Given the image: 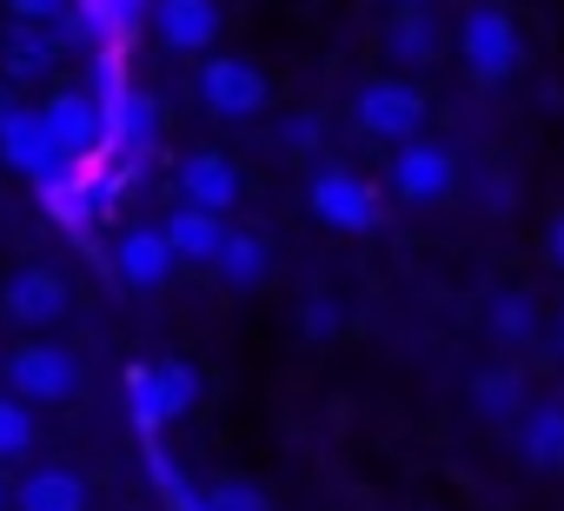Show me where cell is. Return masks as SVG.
<instances>
[{"label":"cell","instance_id":"6da1fadb","mask_svg":"<svg viewBox=\"0 0 564 511\" xmlns=\"http://www.w3.org/2000/svg\"><path fill=\"white\" fill-rule=\"evenodd\" d=\"M193 399H199V372L180 366V359H166V366H133V372H127V405H133V418H140L147 432H160V425H173L180 412H193Z\"/></svg>","mask_w":564,"mask_h":511},{"label":"cell","instance_id":"7a4b0ae2","mask_svg":"<svg viewBox=\"0 0 564 511\" xmlns=\"http://www.w3.org/2000/svg\"><path fill=\"white\" fill-rule=\"evenodd\" d=\"M458 54H465V67H471V80H511V67H518V28H511V14L505 8H491V0H478V8L465 14V28H458Z\"/></svg>","mask_w":564,"mask_h":511},{"label":"cell","instance_id":"3957f363","mask_svg":"<svg viewBox=\"0 0 564 511\" xmlns=\"http://www.w3.org/2000/svg\"><path fill=\"white\" fill-rule=\"evenodd\" d=\"M8 379H14V392H21L28 405H67V399L80 392V359H74L67 346L28 339V346L8 359Z\"/></svg>","mask_w":564,"mask_h":511},{"label":"cell","instance_id":"277c9868","mask_svg":"<svg viewBox=\"0 0 564 511\" xmlns=\"http://www.w3.org/2000/svg\"><path fill=\"white\" fill-rule=\"evenodd\" d=\"M199 100H206V113H219V120H252V113L265 107V74H259L252 61H239V54H213V61L199 67Z\"/></svg>","mask_w":564,"mask_h":511},{"label":"cell","instance_id":"5b68a950","mask_svg":"<svg viewBox=\"0 0 564 511\" xmlns=\"http://www.w3.org/2000/svg\"><path fill=\"white\" fill-rule=\"evenodd\" d=\"M352 113H359V127L372 140H399V146L419 140V127H425V100L405 80H366L359 100H352Z\"/></svg>","mask_w":564,"mask_h":511},{"label":"cell","instance_id":"8992f818","mask_svg":"<svg viewBox=\"0 0 564 511\" xmlns=\"http://www.w3.org/2000/svg\"><path fill=\"white\" fill-rule=\"evenodd\" d=\"M386 180H392V193H399V199H412V206H432V199H445V193H452V180H458V160H452V146L405 140Z\"/></svg>","mask_w":564,"mask_h":511},{"label":"cell","instance_id":"52a82bcc","mask_svg":"<svg viewBox=\"0 0 564 511\" xmlns=\"http://www.w3.org/2000/svg\"><path fill=\"white\" fill-rule=\"evenodd\" d=\"M313 213H319L333 232H366V226H379L372 186H366L359 173H346V166H319V173H313Z\"/></svg>","mask_w":564,"mask_h":511},{"label":"cell","instance_id":"ba28073f","mask_svg":"<svg viewBox=\"0 0 564 511\" xmlns=\"http://www.w3.org/2000/svg\"><path fill=\"white\" fill-rule=\"evenodd\" d=\"M0 153H8V166H21L28 180H61V166H67V153L54 146V133H47V120L41 113H8V127H0Z\"/></svg>","mask_w":564,"mask_h":511},{"label":"cell","instance_id":"9c48e42d","mask_svg":"<svg viewBox=\"0 0 564 511\" xmlns=\"http://www.w3.org/2000/svg\"><path fill=\"white\" fill-rule=\"evenodd\" d=\"M41 120H47V133H54V146H61L67 160H87V153L100 146V133H107V113H100L94 94H54Z\"/></svg>","mask_w":564,"mask_h":511},{"label":"cell","instance_id":"30bf717a","mask_svg":"<svg viewBox=\"0 0 564 511\" xmlns=\"http://www.w3.org/2000/svg\"><path fill=\"white\" fill-rule=\"evenodd\" d=\"M173 239H166V226H133V232H120V280L133 286V293H153V286H166V273H173Z\"/></svg>","mask_w":564,"mask_h":511},{"label":"cell","instance_id":"8fae6325","mask_svg":"<svg viewBox=\"0 0 564 511\" xmlns=\"http://www.w3.org/2000/svg\"><path fill=\"white\" fill-rule=\"evenodd\" d=\"M153 21H160V41L173 54H206L213 34H219V8H213V0H153Z\"/></svg>","mask_w":564,"mask_h":511},{"label":"cell","instance_id":"7c38bea8","mask_svg":"<svg viewBox=\"0 0 564 511\" xmlns=\"http://www.w3.org/2000/svg\"><path fill=\"white\" fill-rule=\"evenodd\" d=\"M0 306H8L21 326H54V319L67 313V286H61V273H47V267H28V273H14V280H8Z\"/></svg>","mask_w":564,"mask_h":511},{"label":"cell","instance_id":"4fadbf2b","mask_svg":"<svg viewBox=\"0 0 564 511\" xmlns=\"http://www.w3.org/2000/svg\"><path fill=\"white\" fill-rule=\"evenodd\" d=\"M180 199L186 206H206V213H226L239 199V166L226 153H186L180 166Z\"/></svg>","mask_w":564,"mask_h":511},{"label":"cell","instance_id":"5bb4252c","mask_svg":"<svg viewBox=\"0 0 564 511\" xmlns=\"http://www.w3.org/2000/svg\"><path fill=\"white\" fill-rule=\"evenodd\" d=\"M87 478L67 471V465H41L14 485V511H87Z\"/></svg>","mask_w":564,"mask_h":511},{"label":"cell","instance_id":"9a60e30c","mask_svg":"<svg viewBox=\"0 0 564 511\" xmlns=\"http://www.w3.org/2000/svg\"><path fill=\"white\" fill-rule=\"evenodd\" d=\"M518 452L538 471H564V405H524L518 418Z\"/></svg>","mask_w":564,"mask_h":511},{"label":"cell","instance_id":"2e32d148","mask_svg":"<svg viewBox=\"0 0 564 511\" xmlns=\"http://www.w3.org/2000/svg\"><path fill=\"white\" fill-rule=\"evenodd\" d=\"M386 47H392V61H405V67H432V61H438V21L412 0V8H399V14H392Z\"/></svg>","mask_w":564,"mask_h":511},{"label":"cell","instance_id":"e0dca14e","mask_svg":"<svg viewBox=\"0 0 564 511\" xmlns=\"http://www.w3.org/2000/svg\"><path fill=\"white\" fill-rule=\"evenodd\" d=\"M166 239H173L180 260H219V246H226V219H219V213H206V206H180V213L166 219Z\"/></svg>","mask_w":564,"mask_h":511},{"label":"cell","instance_id":"ac0fdd59","mask_svg":"<svg viewBox=\"0 0 564 511\" xmlns=\"http://www.w3.org/2000/svg\"><path fill=\"white\" fill-rule=\"evenodd\" d=\"M219 280L232 286V293H252L259 280H265V239H252V232H226V246H219Z\"/></svg>","mask_w":564,"mask_h":511},{"label":"cell","instance_id":"d6986e66","mask_svg":"<svg viewBox=\"0 0 564 511\" xmlns=\"http://www.w3.org/2000/svg\"><path fill=\"white\" fill-rule=\"evenodd\" d=\"M471 405H478V418H524V379L491 366L471 379Z\"/></svg>","mask_w":564,"mask_h":511},{"label":"cell","instance_id":"ffe728a7","mask_svg":"<svg viewBox=\"0 0 564 511\" xmlns=\"http://www.w3.org/2000/svg\"><path fill=\"white\" fill-rule=\"evenodd\" d=\"M0 67H8V80H41L54 67V47L41 34H8L0 41Z\"/></svg>","mask_w":564,"mask_h":511},{"label":"cell","instance_id":"44dd1931","mask_svg":"<svg viewBox=\"0 0 564 511\" xmlns=\"http://www.w3.org/2000/svg\"><path fill=\"white\" fill-rule=\"evenodd\" d=\"M34 438H41V425H34V405L14 392V399H0V458H28L34 452Z\"/></svg>","mask_w":564,"mask_h":511},{"label":"cell","instance_id":"7402d4cb","mask_svg":"<svg viewBox=\"0 0 564 511\" xmlns=\"http://www.w3.org/2000/svg\"><path fill=\"white\" fill-rule=\"evenodd\" d=\"M531 333H538V313H531V300H524V293L491 300V339H498V346H524Z\"/></svg>","mask_w":564,"mask_h":511},{"label":"cell","instance_id":"603a6c76","mask_svg":"<svg viewBox=\"0 0 564 511\" xmlns=\"http://www.w3.org/2000/svg\"><path fill=\"white\" fill-rule=\"evenodd\" d=\"M206 511H265V491L246 485V478H219V485L206 491Z\"/></svg>","mask_w":564,"mask_h":511},{"label":"cell","instance_id":"cb8c5ba5","mask_svg":"<svg viewBox=\"0 0 564 511\" xmlns=\"http://www.w3.org/2000/svg\"><path fill=\"white\" fill-rule=\"evenodd\" d=\"M339 333V306L333 300H313L306 306V339H333Z\"/></svg>","mask_w":564,"mask_h":511},{"label":"cell","instance_id":"d4e9b609","mask_svg":"<svg viewBox=\"0 0 564 511\" xmlns=\"http://www.w3.org/2000/svg\"><path fill=\"white\" fill-rule=\"evenodd\" d=\"M14 14H28V21H47V14H61V0H8Z\"/></svg>","mask_w":564,"mask_h":511},{"label":"cell","instance_id":"484cf974","mask_svg":"<svg viewBox=\"0 0 564 511\" xmlns=\"http://www.w3.org/2000/svg\"><path fill=\"white\" fill-rule=\"evenodd\" d=\"M544 252H551V260H557V267H564V213H557V219H551V232H544Z\"/></svg>","mask_w":564,"mask_h":511},{"label":"cell","instance_id":"4316f807","mask_svg":"<svg viewBox=\"0 0 564 511\" xmlns=\"http://www.w3.org/2000/svg\"><path fill=\"white\" fill-rule=\"evenodd\" d=\"M286 140H293V146H313V140H319V127H313V120H293V127H286Z\"/></svg>","mask_w":564,"mask_h":511},{"label":"cell","instance_id":"83f0119b","mask_svg":"<svg viewBox=\"0 0 564 511\" xmlns=\"http://www.w3.org/2000/svg\"><path fill=\"white\" fill-rule=\"evenodd\" d=\"M8 113H21V107L8 100V87H0V127H8Z\"/></svg>","mask_w":564,"mask_h":511},{"label":"cell","instance_id":"f1b7e54d","mask_svg":"<svg viewBox=\"0 0 564 511\" xmlns=\"http://www.w3.org/2000/svg\"><path fill=\"white\" fill-rule=\"evenodd\" d=\"M8 504H14V485H8V478H0V511H8Z\"/></svg>","mask_w":564,"mask_h":511},{"label":"cell","instance_id":"f546056e","mask_svg":"<svg viewBox=\"0 0 564 511\" xmlns=\"http://www.w3.org/2000/svg\"><path fill=\"white\" fill-rule=\"evenodd\" d=\"M557 352H564V313H557Z\"/></svg>","mask_w":564,"mask_h":511},{"label":"cell","instance_id":"4dcf8cb0","mask_svg":"<svg viewBox=\"0 0 564 511\" xmlns=\"http://www.w3.org/2000/svg\"><path fill=\"white\" fill-rule=\"evenodd\" d=\"M405 8H412V0H405Z\"/></svg>","mask_w":564,"mask_h":511}]
</instances>
